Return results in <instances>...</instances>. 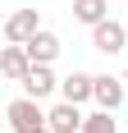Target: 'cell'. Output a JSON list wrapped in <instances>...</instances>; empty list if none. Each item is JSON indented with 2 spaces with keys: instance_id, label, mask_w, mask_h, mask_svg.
<instances>
[{
  "instance_id": "4",
  "label": "cell",
  "mask_w": 128,
  "mask_h": 133,
  "mask_svg": "<svg viewBox=\"0 0 128 133\" xmlns=\"http://www.w3.org/2000/svg\"><path fill=\"white\" fill-rule=\"evenodd\" d=\"M82 124H87V115H82L73 101H60V106L46 110V129L51 133H82Z\"/></svg>"
},
{
  "instance_id": "6",
  "label": "cell",
  "mask_w": 128,
  "mask_h": 133,
  "mask_svg": "<svg viewBox=\"0 0 128 133\" xmlns=\"http://www.w3.org/2000/svg\"><path fill=\"white\" fill-rule=\"evenodd\" d=\"M27 69H32V55H27V46H5V51H0V74H5V78L9 83H23L27 78Z\"/></svg>"
},
{
  "instance_id": "9",
  "label": "cell",
  "mask_w": 128,
  "mask_h": 133,
  "mask_svg": "<svg viewBox=\"0 0 128 133\" xmlns=\"http://www.w3.org/2000/svg\"><path fill=\"white\" fill-rule=\"evenodd\" d=\"M27 55H32V64H55V55H60V37L41 28L37 37L27 41Z\"/></svg>"
},
{
  "instance_id": "12",
  "label": "cell",
  "mask_w": 128,
  "mask_h": 133,
  "mask_svg": "<svg viewBox=\"0 0 128 133\" xmlns=\"http://www.w3.org/2000/svg\"><path fill=\"white\" fill-rule=\"evenodd\" d=\"M124 83H128V69H124Z\"/></svg>"
},
{
  "instance_id": "2",
  "label": "cell",
  "mask_w": 128,
  "mask_h": 133,
  "mask_svg": "<svg viewBox=\"0 0 128 133\" xmlns=\"http://www.w3.org/2000/svg\"><path fill=\"white\" fill-rule=\"evenodd\" d=\"M91 46L101 55H124L128 51V23H119V18H105V23L91 28Z\"/></svg>"
},
{
  "instance_id": "1",
  "label": "cell",
  "mask_w": 128,
  "mask_h": 133,
  "mask_svg": "<svg viewBox=\"0 0 128 133\" xmlns=\"http://www.w3.org/2000/svg\"><path fill=\"white\" fill-rule=\"evenodd\" d=\"M5 119H9L14 133H46V110H41L37 96H27V92L5 106Z\"/></svg>"
},
{
  "instance_id": "11",
  "label": "cell",
  "mask_w": 128,
  "mask_h": 133,
  "mask_svg": "<svg viewBox=\"0 0 128 133\" xmlns=\"http://www.w3.org/2000/svg\"><path fill=\"white\" fill-rule=\"evenodd\" d=\"M82 133H119V119H115V110H96V115H87Z\"/></svg>"
},
{
  "instance_id": "10",
  "label": "cell",
  "mask_w": 128,
  "mask_h": 133,
  "mask_svg": "<svg viewBox=\"0 0 128 133\" xmlns=\"http://www.w3.org/2000/svg\"><path fill=\"white\" fill-rule=\"evenodd\" d=\"M73 18L87 23V28L105 23V18H110V0H73Z\"/></svg>"
},
{
  "instance_id": "8",
  "label": "cell",
  "mask_w": 128,
  "mask_h": 133,
  "mask_svg": "<svg viewBox=\"0 0 128 133\" xmlns=\"http://www.w3.org/2000/svg\"><path fill=\"white\" fill-rule=\"evenodd\" d=\"M23 92L37 96V101H46L51 92H60V78L51 74V64H32V69H27V78H23Z\"/></svg>"
},
{
  "instance_id": "5",
  "label": "cell",
  "mask_w": 128,
  "mask_h": 133,
  "mask_svg": "<svg viewBox=\"0 0 128 133\" xmlns=\"http://www.w3.org/2000/svg\"><path fill=\"white\" fill-rule=\"evenodd\" d=\"M60 96H64V101H73V106H82V101H96V74H82V69H73L69 78H60Z\"/></svg>"
},
{
  "instance_id": "3",
  "label": "cell",
  "mask_w": 128,
  "mask_h": 133,
  "mask_svg": "<svg viewBox=\"0 0 128 133\" xmlns=\"http://www.w3.org/2000/svg\"><path fill=\"white\" fill-rule=\"evenodd\" d=\"M37 32H41V14L37 9H14L5 18V41H14V46H27Z\"/></svg>"
},
{
  "instance_id": "7",
  "label": "cell",
  "mask_w": 128,
  "mask_h": 133,
  "mask_svg": "<svg viewBox=\"0 0 128 133\" xmlns=\"http://www.w3.org/2000/svg\"><path fill=\"white\" fill-rule=\"evenodd\" d=\"M128 96V83L115 78V74H96V106L101 110H119Z\"/></svg>"
},
{
  "instance_id": "13",
  "label": "cell",
  "mask_w": 128,
  "mask_h": 133,
  "mask_svg": "<svg viewBox=\"0 0 128 133\" xmlns=\"http://www.w3.org/2000/svg\"><path fill=\"white\" fill-rule=\"evenodd\" d=\"M46 133H51V129H46Z\"/></svg>"
}]
</instances>
